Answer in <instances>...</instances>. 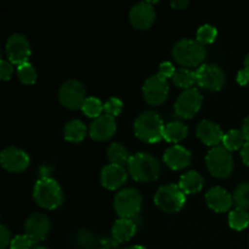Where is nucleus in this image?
<instances>
[{
  "mask_svg": "<svg viewBox=\"0 0 249 249\" xmlns=\"http://www.w3.org/2000/svg\"><path fill=\"white\" fill-rule=\"evenodd\" d=\"M128 179V173L124 167L117 164H108L102 168L100 173V180L105 189L117 190L125 184Z\"/></svg>",
  "mask_w": 249,
  "mask_h": 249,
  "instance_id": "obj_17",
  "label": "nucleus"
},
{
  "mask_svg": "<svg viewBox=\"0 0 249 249\" xmlns=\"http://www.w3.org/2000/svg\"><path fill=\"white\" fill-rule=\"evenodd\" d=\"M229 225L236 231H242L249 225V214L247 211L241 208L233 209L229 214Z\"/></svg>",
  "mask_w": 249,
  "mask_h": 249,
  "instance_id": "obj_27",
  "label": "nucleus"
},
{
  "mask_svg": "<svg viewBox=\"0 0 249 249\" xmlns=\"http://www.w3.org/2000/svg\"><path fill=\"white\" fill-rule=\"evenodd\" d=\"M0 162L4 169L11 173H21L27 169L31 163L28 153L16 146H9L2 150L0 155Z\"/></svg>",
  "mask_w": 249,
  "mask_h": 249,
  "instance_id": "obj_13",
  "label": "nucleus"
},
{
  "mask_svg": "<svg viewBox=\"0 0 249 249\" xmlns=\"http://www.w3.org/2000/svg\"><path fill=\"white\" fill-rule=\"evenodd\" d=\"M247 142L245 135H243L242 130H237V129H232V130L228 131V133L224 135L223 139V146L228 151H236L240 150L245 146V143Z\"/></svg>",
  "mask_w": 249,
  "mask_h": 249,
  "instance_id": "obj_26",
  "label": "nucleus"
},
{
  "mask_svg": "<svg viewBox=\"0 0 249 249\" xmlns=\"http://www.w3.org/2000/svg\"><path fill=\"white\" fill-rule=\"evenodd\" d=\"M216 36H218V31H216L215 27L211 26V24H203V26H201L196 34L197 41L201 43L202 45L214 43Z\"/></svg>",
  "mask_w": 249,
  "mask_h": 249,
  "instance_id": "obj_32",
  "label": "nucleus"
},
{
  "mask_svg": "<svg viewBox=\"0 0 249 249\" xmlns=\"http://www.w3.org/2000/svg\"><path fill=\"white\" fill-rule=\"evenodd\" d=\"M236 79H237V83L240 85H247L249 83V71L246 70V68L238 71Z\"/></svg>",
  "mask_w": 249,
  "mask_h": 249,
  "instance_id": "obj_39",
  "label": "nucleus"
},
{
  "mask_svg": "<svg viewBox=\"0 0 249 249\" xmlns=\"http://www.w3.org/2000/svg\"><path fill=\"white\" fill-rule=\"evenodd\" d=\"M169 92V84L168 79L160 77V74H155L147 78L143 83L142 95L145 101L151 106L162 105L167 100Z\"/></svg>",
  "mask_w": 249,
  "mask_h": 249,
  "instance_id": "obj_9",
  "label": "nucleus"
},
{
  "mask_svg": "<svg viewBox=\"0 0 249 249\" xmlns=\"http://www.w3.org/2000/svg\"><path fill=\"white\" fill-rule=\"evenodd\" d=\"M58 100L61 105L68 109L82 108L83 104L87 100L85 88L79 80L70 79L62 84L58 91Z\"/></svg>",
  "mask_w": 249,
  "mask_h": 249,
  "instance_id": "obj_8",
  "label": "nucleus"
},
{
  "mask_svg": "<svg viewBox=\"0 0 249 249\" xmlns=\"http://www.w3.org/2000/svg\"><path fill=\"white\" fill-rule=\"evenodd\" d=\"M204 180L202 175L196 170H189L180 177L179 187L185 195L197 194L202 190Z\"/></svg>",
  "mask_w": 249,
  "mask_h": 249,
  "instance_id": "obj_22",
  "label": "nucleus"
},
{
  "mask_svg": "<svg viewBox=\"0 0 249 249\" xmlns=\"http://www.w3.org/2000/svg\"><path fill=\"white\" fill-rule=\"evenodd\" d=\"M202 94L196 88L184 90L175 102V113L181 118H192L202 106Z\"/></svg>",
  "mask_w": 249,
  "mask_h": 249,
  "instance_id": "obj_11",
  "label": "nucleus"
},
{
  "mask_svg": "<svg viewBox=\"0 0 249 249\" xmlns=\"http://www.w3.org/2000/svg\"><path fill=\"white\" fill-rule=\"evenodd\" d=\"M197 138L207 146H219V143L223 142L224 134L221 130L220 126L216 123L212 121H204L199 122V124L197 125Z\"/></svg>",
  "mask_w": 249,
  "mask_h": 249,
  "instance_id": "obj_19",
  "label": "nucleus"
},
{
  "mask_svg": "<svg viewBox=\"0 0 249 249\" xmlns=\"http://www.w3.org/2000/svg\"><path fill=\"white\" fill-rule=\"evenodd\" d=\"M189 134V128L186 124H184L180 121H174L168 123L164 126V133H163V139L168 142L178 143L184 140Z\"/></svg>",
  "mask_w": 249,
  "mask_h": 249,
  "instance_id": "obj_23",
  "label": "nucleus"
},
{
  "mask_svg": "<svg viewBox=\"0 0 249 249\" xmlns=\"http://www.w3.org/2000/svg\"><path fill=\"white\" fill-rule=\"evenodd\" d=\"M206 164L209 173L219 179H225L233 170V158L224 146H215L206 156Z\"/></svg>",
  "mask_w": 249,
  "mask_h": 249,
  "instance_id": "obj_6",
  "label": "nucleus"
},
{
  "mask_svg": "<svg viewBox=\"0 0 249 249\" xmlns=\"http://www.w3.org/2000/svg\"><path fill=\"white\" fill-rule=\"evenodd\" d=\"M34 242L27 235H18L10 243V249H33Z\"/></svg>",
  "mask_w": 249,
  "mask_h": 249,
  "instance_id": "obj_35",
  "label": "nucleus"
},
{
  "mask_svg": "<svg viewBox=\"0 0 249 249\" xmlns=\"http://www.w3.org/2000/svg\"><path fill=\"white\" fill-rule=\"evenodd\" d=\"M75 245L84 249H91L95 245V236L91 231L79 230L74 236Z\"/></svg>",
  "mask_w": 249,
  "mask_h": 249,
  "instance_id": "obj_33",
  "label": "nucleus"
},
{
  "mask_svg": "<svg viewBox=\"0 0 249 249\" xmlns=\"http://www.w3.org/2000/svg\"><path fill=\"white\" fill-rule=\"evenodd\" d=\"M170 5H172V7H174V9L182 10L189 5V1H187V0H177V1H173Z\"/></svg>",
  "mask_w": 249,
  "mask_h": 249,
  "instance_id": "obj_42",
  "label": "nucleus"
},
{
  "mask_svg": "<svg viewBox=\"0 0 249 249\" xmlns=\"http://www.w3.org/2000/svg\"><path fill=\"white\" fill-rule=\"evenodd\" d=\"M10 231L5 225L0 226V249H6L7 246H10Z\"/></svg>",
  "mask_w": 249,
  "mask_h": 249,
  "instance_id": "obj_38",
  "label": "nucleus"
},
{
  "mask_svg": "<svg viewBox=\"0 0 249 249\" xmlns=\"http://www.w3.org/2000/svg\"><path fill=\"white\" fill-rule=\"evenodd\" d=\"M82 111L90 118L96 119L100 116H102L101 113L104 111V104L101 102V100L95 96L87 97V100H85L82 106Z\"/></svg>",
  "mask_w": 249,
  "mask_h": 249,
  "instance_id": "obj_29",
  "label": "nucleus"
},
{
  "mask_svg": "<svg viewBox=\"0 0 249 249\" xmlns=\"http://www.w3.org/2000/svg\"><path fill=\"white\" fill-rule=\"evenodd\" d=\"M233 197L220 186L212 187L206 194V202L212 211L216 213H224L228 212L232 206Z\"/></svg>",
  "mask_w": 249,
  "mask_h": 249,
  "instance_id": "obj_20",
  "label": "nucleus"
},
{
  "mask_svg": "<svg viewBox=\"0 0 249 249\" xmlns=\"http://www.w3.org/2000/svg\"><path fill=\"white\" fill-rule=\"evenodd\" d=\"M165 164L173 170H181L191 163V152L181 145H174L167 148L163 155Z\"/></svg>",
  "mask_w": 249,
  "mask_h": 249,
  "instance_id": "obj_18",
  "label": "nucleus"
},
{
  "mask_svg": "<svg viewBox=\"0 0 249 249\" xmlns=\"http://www.w3.org/2000/svg\"><path fill=\"white\" fill-rule=\"evenodd\" d=\"M101 245L104 246L102 249H114L118 246V242H117L113 237H112V240H109V238H104V240H101Z\"/></svg>",
  "mask_w": 249,
  "mask_h": 249,
  "instance_id": "obj_41",
  "label": "nucleus"
},
{
  "mask_svg": "<svg viewBox=\"0 0 249 249\" xmlns=\"http://www.w3.org/2000/svg\"><path fill=\"white\" fill-rule=\"evenodd\" d=\"M12 73H14V67H12L11 63L5 60L0 61V77H1V79L9 80Z\"/></svg>",
  "mask_w": 249,
  "mask_h": 249,
  "instance_id": "obj_37",
  "label": "nucleus"
},
{
  "mask_svg": "<svg viewBox=\"0 0 249 249\" xmlns=\"http://www.w3.org/2000/svg\"><path fill=\"white\" fill-rule=\"evenodd\" d=\"M245 68L249 71V53L246 56V58H245Z\"/></svg>",
  "mask_w": 249,
  "mask_h": 249,
  "instance_id": "obj_45",
  "label": "nucleus"
},
{
  "mask_svg": "<svg viewBox=\"0 0 249 249\" xmlns=\"http://www.w3.org/2000/svg\"><path fill=\"white\" fill-rule=\"evenodd\" d=\"M242 133H243V135H245L247 142H249V116L245 119V122H243Z\"/></svg>",
  "mask_w": 249,
  "mask_h": 249,
  "instance_id": "obj_43",
  "label": "nucleus"
},
{
  "mask_svg": "<svg viewBox=\"0 0 249 249\" xmlns=\"http://www.w3.org/2000/svg\"><path fill=\"white\" fill-rule=\"evenodd\" d=\"M164 126L160 114L153 111H146L134 122V133L143 142H160L163 139Z\"/></svg>",
  "mask_w": 249,
  "mask_h": 249,
  "instance_id": "obj_2",
  "label": "nucleus"
},
{
  "mask_svg": "<svg viewBox=\"0 0 249 249\" xmlns=\"http://www.w3.org/2000/svg\"><path fill=\"white\" fill-rule=\"evenodd\" d=\"M33 249H46L45 247H41V246H34Z\"/></svg>",
  "mask_w": 249,
  "mask_h": 249,
  "instance_id": "obj_46",
  "label": "nucleus"
},
{
  "mask_svg": "<svg viewBox=\"0 0 249 249\" xmlns=\"http://www.w3.org/2000/svg\"><path fill=\"white\" fill-rule=\"evenodd\" d=\"M117 130V123L114 117L102 114L94 119L89 126V135L92 140L106 141L114 135Z\"/></svg>",
  "mask_w": 249,
  "mask_h": 249,
  "instance_id": "obj_16",
  "label": "nucleus"
},
{
  "mask_svg": "<svg viewBox=\"0 0 249 249\" xmlns=\"http://www.w3.org/2000/svg\"><path fill=\"white\" fill-rule=\"evenodd\" d=\"M5 49H6V56L9 58V62L17 66L28 62V58L31 56V44H29L28 39L22 34H12L7 39Z\"/></svg>",
  "mask_w": 249,
  "mask_h": 249,
  "instance_id": "obj_12",
  "label": "nucleus"
},
{
  "mask_svg": "<svg viewBox=\"0 0 249 249\" xmlns=\"http://www.w3.org/2000/svg\"><path fill=\"white\" fill-rule=\"evenodd\" d=\"M17 74H18L19 80L23 84L32 85L36 82V71L33 65L29 62L23 63V65L17 67Z\"/></svg>",
  "mask_w": 249,
  "mask_h": 249,
  "instance_id": "obj_31",
  "label": "nucleus"
},
{
  "mask_svg": "<svg viewBox=\"0 0 249 249\" xmlns=\"http://www.w3.org/2000/svg\"><path fill=\"white\" fill-rule=\"evenodd\" d=\"M33 198L41 208L53 211L62 204L63 191L60 184L53 178H40L34 185Z\"/></svg>",
  "mask_w": 249,
  "mask_h": 249,
  "instance_id": "obj_3",
  "label": "nucleus"
},
{
  "mask_svg": "<svg viewBox=\"0 0 249 249\" xmlns=\"http://www.w3.org/2000/svg\"><path fill=\"white\" fill-rule=\"evenodd\" d=\"M172 55L179 65L184 67H196L206 58V50L201 43L186 38L175 44Z\"/></svg>",
  "mask_w": 249,
  "mask_h": 249,
  "instance_id": "obj_4",
  "label": "nucleus"
},
{
  "mask_svg": "<svg viewBox=\"0 0 249 249\" xmlns=\"http://www.w3.org/2000/svg\"><path fill=\"white\" fill-rule=\"evenodd\" d=\"M153 1H141L134 5L130 10V22L136 29L145 31L153 24L156 19V11L153 9Z\"/></svg>",
  "mask_w": 249,
  "mask_h": 249,
  "instance_id": "obj_14",
  "label": "nucleus"
},
{
  "mask_svg": "<svg viewBox=\"0 0 249 249\" xmlns=\"http://www.w3.org/2000/svg\"><path fill=\"white\" fill-rule=\"evenodd\" d=\"M175 68L174 66H173V63L170 62H162L160 65V70H158V73L157 74H160V77L165 78V79H168V78H173L175 74Z\"/></svg>",
  "mask_w": 249,
  "mask_h": 249,
  "instance_id": "obj_36",
  "label": "nucleus"
},
{
  "mask_svg": "<svg viewBox=\"0 0 249 249\" xmlns=\"http://www.w3.org/2000/svg\"><path fill=\"white\" fill-rule=\"evenodd\" d=\"M155 203L165 213H177L186 203V195L181 191L179 185H163L156 192Z\"/></svg>",
  "mask_w": 249,
  "mask_h": 249,
  "instance_id": "obj_5",
  "label": "nucleus"
},
{
  "mask_svg": "<svg viewBox=\"0 0 249 249\" xmlns=\"http://www.w3.org/2000/svg\"><path fill=\"white\" fill-rule=\"evenodd\" d=\"M122 249H146V248L142 247V246H130V247H125Z\"/></svg>",
  "mask_w": 249,
  "mask_h": 249,
  "instance_id": "obj_44",
  "label": "nucleus"
},
{
  "mask_svg": "<svg viewBox=\"0 0 249 249\" xmlns=\"http://www.w3.org/2000/svg\"><path fill=\"white\" fill-rule=\"evenodd\" d=\"M196 83L211 91H218L225 84V73L219 66L206 63L196 71Z\"/></svg>",
  "mask_w": 249,
  "mask_h": 249,
  "instance_id": "obj_10",
  "label": "nucleus"
},
{
  "mask_svg": "<svg viewBox=\"0 0 249 249\" xmlns=\"http://www.w3.org/2000/svg\"><path fill=\"white\" fill-rule=\"evenodd\" d=\"M123 109V102L118 97H111L104 104V111L112 117H118Z\"/></svg>",
  "mask_w": 249,
  "mask_h": 249,
  "instance_id": "obj_34",
  "label": "nucleus"
},
{
  "mask_svg": "<svg viewBox=\"0 0 249 249\" xmlns=\"http://www.w3.org/2000/svg\"><path fill=\"white\" fill-rule=\"evenodd\" d=\"M63 134H65L66 140L73 143H78L84 140V138L87 136V125L79 119H73L66 124Z\"/></svg>",
  "mask_w": 249,
  "mask_h": 249,
  "instance_id": "obj_24",
  "label": "nucleus"
},
{
  "mask_svg": "<svg viewBox=\"0 0 249 249\" xmlns=\"http://www.w3.org/2000/svg\"><path fill=\"white\" fill-rule=\"evenodd\" d=\"M141 204H142V197L140 192L133 187H128L118 194L114 197V211L118 214L119 218L124 219H133L138 216L141 211Z\"/></svg>",
  "mask_w": 249,
  "mask_h": 249,
  "instance_id": "obj_7",
  "label": "nucleus"
},
{
  "mask_svg": "<svg viewBox=\"0 0 249 249\" xmlns=\"http://www.w3.org/2000/svg\"><path fill=\"white\" fill-rule=\"evenodd\" d=\"M128 174L140 182H151L158 179L160 174V163L147 152H138L128 162Z\"/></svg>",
  "mask_w": 249,
  "mask_h": 249,
  "instance_id": "obj_1",
  "label": "nucleus"
},
{
  "mask_svg": "<svg viewBox=\"0 0 249 249\" xmlns=\"http://www.w3.org/2000/svg\"><path fill=\"white\" fill-rule=\"evenodd\" d=\"M241 158L243 163L249 168V142H246L245 146L241 148Z\"/></svg>",
  "mask_w": 249,
  "mask_h": 249,
  "instance_id": "obj_40",
  "label": "nucleus"
},
{
  "mask_svg": "<svg viewBox=\"0 0 249 249\" xmlns=\"http://www.w3.org/2000/svg\"><path fill=\"white\" fill-rule=\"evenodd\" d=\"M50 231V219L43 213H34L28 216L24 224V232L26 235L36 242L44 241Z\"/></svg>",
  "mask_w": 249,
  "mask_h": 249,
  "instance_id": "obj_15",
  "label": "nucleus"
},
{
  "mask_svg": "<svg viewBox=\"0 0 249 249\" xmlns=\"http://www.w3.org/2000/svg\"><path fill=\"white\" fill-rule=\"evenodd\" d=\"M107 157H108L111 164H117L123 167L124 164H128L131 156H129V152L125 148V146L119 142H113L112 145H109L108 150H107Z\"/></svg>",
  "mask_w": 249,
  "mask_h": 249,
  "instance_id": "obj_25",
  "label": "nucleus"
},
{
  "mask_svg": "<svg viewBox=\"0 0 249 249\" xmlns=\"http://www.w3.org/2000/svg\"><path fill=\"white\" fill-rule=\"evenodd\" d=\"M172 79L177 87L182 88L185 90L190 89L196 83V72L187 70V68H179Z\"/></svg>",
  "mask_w": 249,
  "mask_h": 249,
  "instance_id": "obj_28",
  "label": "nucleus"
},
{
  "mask_svg": "<svg viewBox=\"0 0 249 249\" xmlns=\"http://www.w3.org/2000/svg\"><path fill=\"white\" fill-rule=\"evenodd\" d=\"M233 202L237 208L249 209V182H242L236 187L233 192Z\"/></svg>",
  "mask_w": 249,
  "mask_h": 249,
  "instance_id": "obj_30",
  "label": "nucleus"
},
{
  "mask_svg": "<svg viewBox=\"0 0 249 249\" xmlns=\"http://www.w3.org/2000/svg\"><path fill=\"white\" fill-rule=\"evenodd\" d=\"M136 224L133 219L119 218L112 226V237L118 243L128 242L135 236Z\"/></svg>",
  "mask_w": 249,
  "mask_h": 249,
  "instance_id": "obj_21",
  "label": "nucleus"
}]
</instances>
